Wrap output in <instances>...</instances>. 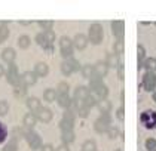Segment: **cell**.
Returning <instances> with one entry per match:
<instances>
[{"mask_svg": "<svg viewBox=\"0 0 156 151\" xmlns=\"http://www.w3.org/2000/svg\"><path fill=\"white\" fill-rule=\"evenodd\" d=\"M107 135H108L110 139H116V136L119 135V130H118L116 128H108L107 129Z\"/></svg>", "mask_w": 156, "mask_h": 151, "instance_id": "obj_44", "label": "cell"}, {"mask_svg": "<svg viewBox=\"0 0 156 151\" xmlns=\"http://www.w3.org/2000/svg\"><path fill=\"white\" fill-rule=\"evenodd\" d=\"M27 107H28V110H30V113H33V114H36L37 111L42 108V104H40V99L36 98V96H30V98H27Z\"/></svg>", "mask_w": 156, "mask_h": 151, "instance_id": "obj_12", "label": "cell"}, {"mask_svg": "<svg viewBox=\"0 0 156 151\" xmlns=\"http://www.w3.org/2000/svg\"><path fill=\"white\" fill-rule=\"evenodd\" d=\"M110 125H112L110 116H108V114H101V116L95 120L94 129H95V132H98V133H104V132H107V129L110 128Z\"/></svg>", "mask_w": 156, "mask_h": 151, "instance_id": "obj_7", "label": "cell"}, {"mask_svg": "<svg viewBox=\"0 0 156 151\" xmlns=\"http://www.w3.org/2000/svg\"><path fill=\"white\" fill-rule=\"evenodd\" d=\"M8 138V128L0 122V144H3L5 141Z\"/></svg>", "mask_w": 156, "mask_h": 151, "instance_id": "obj_37", "label": "cell"}, {"mask_svg": "<svg viewBox=\"0 0 156 151\" xmlns=\"http://www.w3.org/2000/svg\"><path fill=\"white\" fill-rule=\"evenodd\" d=\"M112 30H113V34L118 37V40H123V31H125V22L116 19L112 22Z\"/></svg>", "mask_w": 156, "mask_h": 151, "instance_id": "obj_10", "label": "cell"}, {"mask_svg": "<svg viewBox=\"0 0 156 151\" xmlns=\"http://www.w3.org/2000/svg\"><path fill=\"white\" fill-rule=\"evenodd\" d=\"M97 104H98V101H97V98L94 96V95H89V96H86V99H83V101H82V105L88 107L89 110H91L92 107H95Z\"/></svg>", "mask_w": 156, "mask_h": 151, "instance_id": "obj_31", "label": "cell"}, {"mask_svg": "<svg viewBox=\"0 0 156 151\" xmlns=\"http://www.w3.org/2000/svg\"><path fill=\"white\" fill-rule=\"evenodd\" d=\"M21 24H23V25H28L30 22H28V21H21Z\"/></svg>", "mask_w": 156, "mask_h": 151, "instance_id": "obj_51", "label": "cell"}, {"mask_svg": "<svg viewBox=\"0 0 156 151\" xmlns=\"http://www.w3.org/2000/svg\"><path fill=\"white\" fill-rule=\"evenodd\" d=\"M40 151H55V148H54L51 144H45V145H42Z\"/></svg>", "mask_w": 156, "mask_h": 151, "instance_id": "obj_48", "label": "cell"}, {"mask_svg": "<svg viewBox=\"0 0 156 151\" xmlns=\"http://www.w3.org/2000/svg\"><path fill=\"white\" fill-rule=\"evenodd\" d=\"M8 37H9V28L6 27V24H0V43H3Z\"/></svg>", "mask_w": 156, "mask_h": 151, "instance_id": "obj_34", "label": "cell"}, {"mask_svg": "<svg viewBox=\"0 0 156 151\" xmlns=\"http://www.w3.org/2000/svg\"><path fill=\"white\" fill-rule=\"evenodd\" d=\"M88 37L83 34H77L74 37V40H73V46L76 47V49H79V50H83L85 47L88 46Z\"/></svg>", "mask_w": 156, "mask_h": 151, "instance_id": "obj_15", "label": "cell"}, {"mask_svg": "<svg viewBox=\"0 0 156 151\" xmlns=\"http://www.w3.org/2000/svg\"><path fill=\"white\" fill-rule=\"evenodd\" d=\"M6 80L9 84H12L13 88L21 84V76H20V71H18V67L15 64H9L8 67V71H6Z\"/></svg>", "mask_w": 156, "mask_h": 151, "instance_id": "obj_6", "label": "cell"}, {"mask_svg": "<svg viewBox=\"0 0 156 151\" xmlns=\"http://www.w3.org/2000/svg\"><path fill=\"white\" fill-rule=\"evenodd\" d=\"M116 151H122V150H116Z\"/></svg>", "mask_w": 156, "mask_h": 151, "instance_id": "obj_53", "label": "cell"}, {"mask_svg": "<svg viewBox=\"0 0 156 151\" xmlns=\"http://www.w3.org/2000/svg\"><path fill=\"white\" fill-rule=\"evenodd\" d=\"M36 117H37V120H40L42 123H49L52 120V117H54V113L49 108H46V107H42L36 113Z\"/></svg>", "mask_w": 156, "mask_h": 151, "instance_id": "obj_11", "label": "cell"}, {"mask_svg": "<svg viewBox=\"0 0 156 151\" xmlns=\"http://www.w3.org/2000/svg\"><path fill=\"white\" fill-rule=\"evenodd\" d=\"M123 76H125L123 64H119V67H118V77H119V80H123Z\"/></svg>", "mask_w": 156, "mask_h": 151, "instance_id": "obj_46", "label": "cell"}, {"mask_svg": "<svg viewBox=\"0 0 156 151\" xmlns=\"http://www.w3.org/2000/svg\"><path fill=\"white\" fill-rule=\"evenodd\" d=\"M77 114H79V116L82 117V118H86V117L89 116V108L80 104V107L77 108Z\"/></svg>", "mask_w": 156, "mask_h": 151, "instance_id": "obj_40", "label": "cell"}, {"mask_svg": "<svg viewBox=\"0 0 156 151\" xmlns=\"http://www.w3.org/2000/svg\"><path fill=\"white\" fill-rule=\"evenodd\" d=\"M82 76H83L85 79H92L94 76H95V70H94V65H91V64H86V65H83L82 67Z\"/></svg>", "mask_w": 156, "mask_h": 151, "instance_id": "obj_22", "label": "cell"}, {"mask_svg": "<svg viewBox=\"0 0 156 151\" xmlns=\"http://www.w3.org/2000/svg\"><path fill=\"white\" fill-rule=\"evenodd\" d=\"M155 25H156V22H155Z\"/></svg>", "mask_w": 156, "mask_h": 151, "instance_id": "obj_54", "label": "cell"}, {"mask_svg": "<svg viewBox=\"0 0 156 151\" xmlns=\"http://www.w3.org/2000/svg\"><path fill=\"white\" fill-rule=\"evenodd\" d=\"M45 36H46V40H48L49 45H54V42H55V33L52 31V30H49V31H43Z\"/></svg>", "mask_w": 156, "mask_h": 151, "instance_id": "obj_43", "label": "cell"}, {"mask_svg": "<svg viewBox=\"0 0 156 151\" xmlns=\"http://www.w3.org/2000/svg\"><path fill=\"white\" fill-rule=\"evenodd\" d=\"M34 73H36L37 77H45V76H48L49 73V67L46 62H37L36 65H34Z\"/></svg>", "mask_w": 156, "mask_h": 151, "instance_id": "obj_18", "label": "cell"}, {"mask_svg": "<svg viewBox=\"0 0 156 151\" xmlns=\"http://www.w3.org/2000/svg\"><path fill=\"white\" fill-rule=\"evenodd\" d=\"M98 110L101 111V114H110V110H112V102L107 101V99H101V101H98Z\"/></svg>", "mask_w": 156, "mask_h": 151, "instance_id": "obj_21", "label": "cell"}, {"mask_svg": "<svg viewBox=\"0 0 156 151\" xmlns=\"http://www.w3.org/2000/svg\"><path fill=\"white\" fill-rule=\"evenodd\" d=\"M25 93H27V86H24V84H18L13 88V95L16 98H23V96H25Z\"/></svg>", "mask_w": 156, "mask_h": 151, "instance_id": "obj_33", "label": "cell"}, {"mask_svg": "<svg viewBox=\"0 0 156 151\" xmlns=\"http://www.w3.org/2000/svg\"><path fill=\"white\" fill-rule=\"evenodd\" d=\"M140 122L143 123L146 129H155L156 128V111L153 110H146L140 114Z\"/></svg>", "mask_w": 156, "mask_h": 151, "instance_id": "obj_5", "label": "cell"}, {"mask_svg": "<svg viewBox=\"0 0 156 151\" xmlns=\"http://www.w3.org/2000/svg\"><path fill=\"white\" fill-rule=\"evenodd\" d=\"M144 68L147 71H152V73H155L156 71V59L155 58H146L143 62Z\"/></svg>", "mask_w": 156, "mask_h": 151, "instance_id": "obj_28", "label": "cell"}, {"mask_svg": "<svg viewBox=\"0 0 156 151\" xmlns=\"http://www.w3.org/2000/svg\"><path fill=\"white\" fill-rule=\"evenodd\" d=\"M9 111V104L8 101H0V116H6Z\"/></svg>", "mask_w": 156, "mask_h": 151, "instance_id": "obj_41", "label": "cell"}, {"mask_svg": "<svg viewBox=\"0 0 156 151\" xmlns=\"http://www.w3.org/2000/svg\"><path fill=\"white\" fill-rule=\"evenodd\" d=\"M143 88L146 92H153L156 88V74L152 71H147L143 76Z\"/></svg>", "mask_w": 156, "mask_h": 151, "instance_id": "obj_8", "label": "cell"}, {"mask_svg": "<svg viewBox=\"0 0 156 151\" xmlns=\"http://www.w3.org/2000/svg\"><path fill=\"white\" fill-rule=\"evenodd\" d=\"M3 74H6V70H5V68H3V65L0 64V77H2Z\"/></svg>", "mask_w": 156, "mask_h": 151, "instance_id": "obj_50", "label": "cell"}, {"mask_svg": "<svg viewBox=\"0 0 156 151\" xmlns=\"http://www.w3.org/2000/svg\"><path fill=\"white\" fill-rule=\"evenodd\" d=\"M80 70H82V67H80L79 61H76L74 58L66 59V61L61 64V73H62L64 76H70V74L76 73V71H80Z\"/></svg>", "mask_w": 156, "mask_h": 151, "instance_id": "obj_3", "label": "cell"}, {"mask_svg": "<svg viewBox=\"0 0 156 151\" xmlns=\"http://www.w3.org/2000/svg\"><path fill=\"white\" fill-rule=\"evenodd\" d=\"M24 138L27 139V144H28V147L31 148V150H40L42 148V138H40V135L39 133H36L33 129H27L25 130V135Z\"/></svg>", "mask_w": 156, "mask_h": 151, "instance_id": "obj_2", "label": "cell"}, {"mask_svg": "<svg viewBox=\"0 0 156 151\" xmlns=\"http://www.w3.org/2000/svg\"><path fill=\"white\" fill-rule=\"evenodd\" d=\"M94 70H95V76L98 77H104V76H107L108 73V65L106 64V61H100V62H97L95 65H94Z\"/></svg>", "mask_w": 156, "mask_h": 151, "instance_id": "obj_16", "label": "cell"}, {"mask_svg": "<svg viewBox=\"0 0 156 151\" xmlns=\"http://www.w3.org/2000/svg\"><path fill=\"white\" fill-rule=\"evenodd\" d=\"M39 25H40L45 31H49V30H52V27H54V21H39Z\"/></svg>", "mask_w": 156, "mask_h": 151, "instance_id": "obj_42", "label": "cell"}, {"mask_svg": "<svg viewBox=\"0 0 156 151\" xmlns=\"http://www.w3.org/2000/svg\"><path fill=\"white\" fill-rule=\"evenodd\" d=\"M82 151H97V144L91 139L85 141L83 145H82Z\"/></svg>", "mask_w": 156, "mask_h": 151, "instance_id": "obj_35", "label": "cell"}, {"mask_svg": "<svg viewBox=\"0 0 156 151\" xmlns=\"http://www.w3.org/2000/svg\"><path fill=\"white\" fill-rule=\"evenodd\" d=\"M60 129L64 132V130H73V128H74V122L73 120H67V118H61L60 122Z\"/></svg>", "mask_w": 156, "mask_h": 151, "instance_id": "obj_26", "label": "cell"}, {"mask_svg": "<svg viewBox=\"0 0 156 151\" xmlns=\"http://www.w3.org/2000/svg\"><path fill=\"white\" fill-rule=\"evenodd\" d=\"M57 93H58V95H66V93H69V84H67L66 81H61L60 84H58V88H57Z\"/></svg>", "mask_w": 156, "mask_h": 151, "instance_id": "obj_38", "label": "cell"}, {"mask_svg": "<svg viewBox=\"0 0 156 151\" xmlns=\"http://www.w3.org/2000/svg\"><path fill=\"white\" fill-rule=\"evenodd\" d=\"M152 98H153V101L156 102V92H153V95H152Z\"/></svg>", "mask_w": 156, "mask_h": 151, "instance_id": "obj_52", "label": "cell"}, {"mask_svg": "<svg viewBox=\"0 0 156 151\" xmlns=\"http://www.w3.org/2000/svg\"><path fill=\"white\" fill-rule=\"evenodd\" d=\"M15 58H16V52H15V49H12V47H6V49H3V52H2V59H3L5 62L13 64Z\"/></svg>", "mask_w": 156, "mask_h": 151, "instance_id": "obj_14", "label": "cell"}, {"mask_svg": "<svg viewBox=\"0 0 156 151\" xmlns=\"http://www.w3.org/2000/svg\"><path fill=\"white\" fill-rule=\"evenodd\" d=\"M103 37H104L103 25H101V24H92V25L89 27L88 40H89L92 45H100V43L103 42Z\"/></svg>", "mask_w": 156, "mask_h": 151, "instance_id": "obj_1", "label": "cell"}, {"mask_svg": "<svg viewBox=\"0 0 156 151\" xmlns=\"http://www.w3.org/2000/svg\"><path fill=\"white\" fill-rule=\"evenodd\" d=\"M57 96H58V93L55 89H46L45 92H43V99L46 101V102H54L55 99H57Z\"/></svg>", "mask_w": 156, "mask_h": 151, "instance_id": "obj_24", "label": "cell"}, {"mask_svg": "<svg viewBox=\"0 0 156 151\" xmlns=\"http://www.w3.org/2000/svg\"><path fill=\"white\" fill-rule=\"evenodd\" d=\"M23 123H24L25 129H33L37 123L36 114H33V113H27V114L24 116V118H23Z\"/></svg>", "mask_w": 156, "mask_h": 151, "instance_id": "obj_17", "label": "cell"}, {"mask_svg": "<svg viewBox=\"0 0 156 151\" xmlns=\"http://www.w3.org/2000/svg\"><path fill=\"white\" fill-rule=\"evenodd\" d=\"M73 40L72 39H69V37H61L60 39V50H61V57L66 59L69 58H73Z\"/></svg>", "mask_w": 156, "mask_h": 151, "instance_id": "obj_4", "label": "cell"}, {"mask_svg": "<svg viewBox=\"0 0 156 151\" xmlns=\"http://www.w3.org/2000/svg\"><path fill=\"white\" fill-rule=\"evenodd\" d=\"M146 148H147V151H156V139L155 138H147V139H146Z\"/></svg>", "mask_w": 156, "mask_h": 151, "instance_id": "obj_39", "label": "cell"}, {"mask_svg": "<svg viewBox=\"0 0 156 151\" xmlns=\"http://www.w3.org/2000/svg\"><path fill=\"white\" fill-rule=\"evenodd\" d=\"M57 102H58V105H60L61 108H66V110L72 108V98L69 96V93L58 95V96H57Z\"/></svg>", "mask_w": 156, "mask_h": 151, "instance_id": "obj_19", "label": "cell"}, {"mask_svg": "<svg viewBox=\"0 0 156 151\" xmlns=\"http://www.w3.org/2000/svg\"><path fill=\"white\" fill-rule=\"evenodd\" d=\"M30 45H31V40H30L28 36H20L18 37V46L21 49H27Z\"/></svg>", "mask_w": 156, "mask_h": 151, "instance_id": "obj_32", "label": "cell"}, {"mask_svg": "<svg viewBox=\"0 0 156 151\" xmlns=\"http://www.w3.org/2000/svg\"><path fill=\"white\" fill-rule=\"evenodd\" d=\"M116 116H118V120H123V117H125V111H123V107H120L119 110H118Z\"/></svg>", "mask_w": 156, "mask_h": 151, "instance_id": "obj_47", "label": "cell"}, {"mask_svg": "<svg viewBox=\"0 0 156 151\" xmlns=\"http://www.w3.org/2000/svg\"><path fill=\"white\" fill-rule=\"evenodd\" d=\"M123 50H125V46H123V40H118L116 43H115V55H122L123 53Z\"/></svg>", "mask_w": 156, "mask_h": 151, "instance_id": "obj_36", "label": "cell"}, {"mask_svg": "<svg viewBox=\"0 0 156 151\" xmlns=\"http://www.w3.org/2000/svg\"><path fill=\"white\" fill-rule=\"evenodd\" d=\"M2 151H18V139L13 136L12 139L9 141L5 147H3V150Z\"/></svg>", "mask_w": 156, "mask_h": 151, "instance_id": "obj_29", "label": "cell"}, {"mask_svg": "<svg viewBox=\"0 0 156 151\" xmlns=\"http://www.w3.org/2000/svg\"><path fill=\"white\" fill-rule=\"evenodd\" d=\"M55 151H70V148H69V145L62 144V145H60L58 148H55Z\"/></svg>", "mask_w": 156, "mask_h": 151, "instance_id": "obj_49", "label": "cell"}, {"mask_svg": "<svg viewBox=\"0 0 156 151\" xmlns=\"http://www.w3.org/2000/svg\"><path fill=\"white\" fill-rule=\"evenodd\" d=\"M89 95H91V91H89L86 86H79V88H76V91H74V98H73V99L82 102L83 99H86V96H89Z\"/></svg>", "mask_w": 156, "mask_h": 151, "instance_id": "obj_13", "label": "cell"}, {"mask_svg": "<svg viewBox=\"0 0 156 151\" xmlns=\"http://www.w3.org/2000/svg\"><path fill=\"white\" fill-rule=\"evenodd\" d=\"M36 43L39 45V46H42L43 49H46L48 46H51L48 43V40H46V36H45V33H39V34L36 36Z\"/></svg>", "mask_w": 156, "mask_h": 151, "instance_id": "obj_30", "label": "cell"}, {"mask_svg": "<svg viewBox=\"0 0 156 151\" xmlns=\"http://www.w3.org/2000/svg\"><path fill=\"white\" fill-rule=\"evenodd\" d=\"M106 64L108 65V68H116L119 67V57L118 55H107V59H106Z\"/></svg>", "mask_w": 156, "mask_h": 151, "instance_id": "obj_25", "label": "cell"}, {"mask_svg": "<svg viewBox=\"0 0 156 151\" xmlns=\"http://www.w3.org/2000/svg\"><path fill=\"white\" fill-rule=\"evenodd\" d=\"M137 58H138V68H141L143 61L146 59V49L143 47V45H138V47H137Z\"/></svg>", "mask_w": 156, "mask_h": 151, "instance_id": "obj_27", "label": "cell"}, {"mask_svg": "<svg viewBox=\"0 0 156 151\" xmlns=\"http://www.w3.org/2000/svg\"><path fill=\"white\" fill-rule=\"evenodd\" d=\"M92 93H94V96H95L98 101H101V99H106L107 98V95H108V89H107V86L103 83L101 86H98L95 91H92Z\"/></svg>", "mask_w": 156, "mask_h": 151, "instance_id": "obj_20", "label": "cell"}, {"mask_svg": "<svg viewBox=\"0 0 156 151\" xmlns=\"http://www.w3.org/2000/svg\"><path fill=\"white\" fill-rule=\"evenodd\" d=\"M74 138H76V135H74V132H73V130H64V132L61 133L62 144H66V145L72 144L73 141H74Z\"/></svg>", "mask_w": 156, "mask_h": 151, "instance_id": "obj_23", "label": "cell"}, {"mask_svg": "<svg viewBox=\"0 0 156 151\" xmlns=\"http://www.w3.org/2000/svg\"><path fill=\"white\" fill-rule=\"evenodd\" d=\"M62 118H67V120H73V122H74V118H76V116H74V111H73L72 108L66 110V113H64Z\"/></svg>", "mask_w": 156, "mask_h": 151, "instance_id": "obj_45", "label": "cell"}, {"mask_svg": "<svg viewBox=\"0 0 156 151\" xmlns=\"http://www.w3.org/2000/svg\"><path fill=\"white\" fill-rule=\"evenodd\" d=\"M37 81V76L34 71H25L21 74V84H24V86H33V84H36Z\"/></svg>", "mask_w": 156, "mask_h": 151, "instance_id": "obj_9", "label": "cell"}]
</instances>
